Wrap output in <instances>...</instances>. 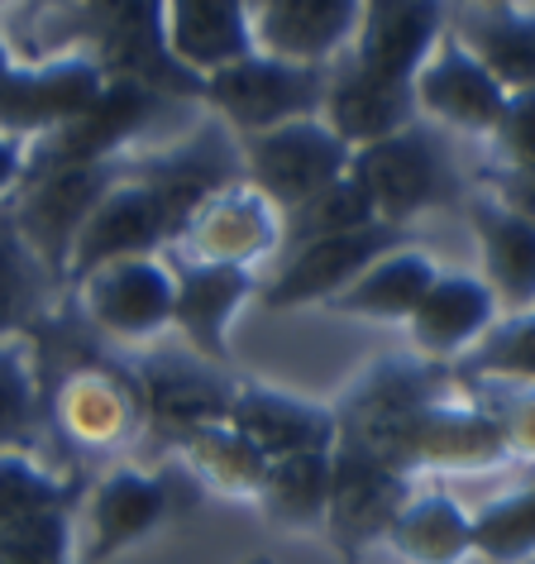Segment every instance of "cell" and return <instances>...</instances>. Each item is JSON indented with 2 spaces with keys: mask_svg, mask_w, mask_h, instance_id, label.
Wrapping results in <instances>:
<instances>
[{
  "mask_svg": "<svg viewBox=\"0 0 535 564\" xmlns=\"http://www.w3.org/2000/svg\"><path fill=\"white\" fill-rule=\"evenodd\" d=\"M326 87H330V67H302L268 58V53H249V58L206 77L201 101L216 110L220 124H230L239 139H249L273 130V124L320 116Z\"/></svg>",
  "mask_w": 535,
  "mask_h": 564,
  "instance_id": "cell-1",
  "label": "cell"
},
{
  "mask_svg": "<svg viewBox=\"0 0 535 564\" xmlns=\"http://www.w3.org/2000/svg\"><path fill=\"white\" fill-rule=\"evenodd\" d=\"M124 173V153L106 163H67L48 173H30L24 187L10 196L20 220V235L30 239L34 259L44 263L53 282H67V259H73L77 230L87 225L96 202L110 192V182Z\"/></svg>",
  "mask_w": 535,
  "mask_h": 564,
  "instance_id": "cell-2",
  "label": "cell"
},
{
  "mask_svg": "<svg viewBox=\"0 0 535 564\" xmlns=\"http://www.w3.org/2000/svg\"><path fill=\"white\" fill-rule=\"evenodd\" d=\"M239 149H244L249 182L277 210H297L302 202H312L316 192L340 182L349 173V159H354V149L320 116L273 124V130H263V134L239 139Z\"/></svg>",
  "mask_w": 535,
  "mask_h": 564,
  "instance_id": "cell-3",
  "label": "cell"
},
{
  "mask_svg": "<svg viewBox=\"0 0 535 564\" xmlns=\"http://www.w3.org/2000/svg\"><path fill=\"white\" fill-rule=\"evenodd\" d=\"M349 173L369 192L373 216L383 225H397V230L426 206H440L449 196V163L426 120L406 124V130L378 139V144L354 149Z\"/></svg>",
  "mask_w": 535,
  "mask_h": 564,
  "instance_id": "cell-4",
  "label": "cell"
},
{
  "mask_svg": "<svg viewBox=\"0 0 535 564\" xmlns=\"http://www.w3.org/2000/svg\"><path fill=\"white\" fill-rule=\"evenodd\" d=\"M106 73L91 58L20 63L10 39L0 34V134L39 139L81 116L106 87Z\"/></svg>",
  "mask_w": 535,
  "mask_h": 564,
  "instance_id": "cell-5",
  "label": "cell"
},
{
  "mask_svg": "<svg viewBox=\"0 0 535 564\" xmlns=\"http://www.w3.org/2000/svg\"><path fill=\"white\" fill-rule=\"evenodd\" d=\"M167 96L153 91L149 82H134V77H110L101 96L73 116L58 130L30 139V173H48V167H67V163H106V159H120L124 144L139 139V130L163 116Z\"/></svg>",
  "mask_w": 535,
  "mask_h": 564,
  "instance_id": "cell-6",
  "label": "cell"
},
{
  "mask_svg": "<svg viewBox=\"0 0 535 564\" xmlns=\"http://www.w3.org/2000/svg\"><path fill=\"white\" fill-rule=\"evenodd\" d=\"M177 312V273L159 253H134L77 282V316L116 340H149Z\"/></svg>",
  "mask_w": 535,
  "mask_h": 564,
  "instance_id": "cell-7",
  "label": "cell"
},
{
  "mask_svg": "<svg viewBox=\"0 0 535 564\" xmlns=\"http://www.w3.org/2000/svg\"><path fill=\"white\" fill-rule=\"evenodd\" d=\"M48 421L77 449H116L144 431V392L134 373L87 359L48 392Z\"/></svg>",
  "mask_w": 535,
  "mask_h": 564,
  "instance_id": "cell-8",
  "label": "cell"
},
{
  "mask_svg": "<svg viewBox=\"0 0 535 564\" xmlns=\"http://www.w3.org/2000/svg\"><path fill=\"white\" fill-rule=\"evenodd\" d=\"M167 239H173V220H167L159 192L124 159V173L110 182V192L96 202L87 225L77 230L73 259H67V282L77 288L96 268H106L116 259H134V253H153Z\"/></svg>",
  "mask_w": 535,
  "mask_h": 564,
  "instance_id": "cell-9",
  "label": "cell"
},
{
  "mask_svg": "<svg viewBox=\"0 0 535 564\" xmlns=\"http://www.w3.org/2000/svg\"><path fill=\"white\" fill-rule=\"evenodd\" d=\"M187 263H239L253 268L263 253L283 249V210L253 187V182H230L216 192L196 216L182 225L173 239Z\"/></svg>",
  "mask_w": 535,
  "mask_h": 564,
  "instance_id": "cell-10",
  "label": "cell"
},
{
  "mask_svg": "<svg viewBox=\"0 0 535 564\" xmlns=\"http://www.w3.org/2000/svg\"><path fill=\"white\" fill-rule=\"evenodd\" d=\"M81 527L77 531V560L81 564H101L110 555H120L124 545L144 541L149 531H159L167 517L177 512L173 498V478H153L144 469H110L96 478V488L87 492L81 507Z\"/></svg>",
  "mask_w": 535,
  "mask_h": 564,
  "instance_id": "cell-11",
  "label": "cell"
},
{
  "mask_svg": "<svg viewBox=\"0 0 535 564\" xmlns=\"http://www.w3.org/2000/svg\"><path fill=\"white\" fill-rule=\"evenodd\" d=\"M402 245L397 225H363V230H345L330 239H312L302 249H287L283 268L273 273V282L263 288L268 306H306V302H330L354 282L363 268L378 263L383 253Z\"/></svg>",
  "mask_w": 535,
  "mask_h": 564,
  "instance_id": "cell-12",
  "label": "cell"
},
{
  "mask_svg": "<svg viewBox=\"0 0 535 564\" xmlns=\"http://www.w3.org/2000/svg\"><path fill=\"white\" fill-rule=\"evenodd\" d=\"M412 91H416V116L426 124L459 130V134H483V139L506 106V87L449 30L435 44L426 67L416 73Z\"/></svg>",
  "mask_w": 535,
  "mask_h": 564,
  "instance_id": "cell-13",
  "label": "cell"
},
{
  "mask_svg": "<svg viewBox=\"0 0 535 564\" xmlns=\"http://www.w3.org/2000/svg\"><path fill=\"white\" fill-rule=\"evenodd\" d=\"M445 30H449L445 0H363L359 34L349 44L345 63L412 87L435 44L445 39Z\"/></svg>",
  "mask_w": 535,
  "mask_h": 564,
  "instance_id": "cell-14",
  "label": "cell"
},
{
  "mask_svg": "<svg viewBox=\"0 0 535 564\" xmlns=\"http://www.w3.org/2000/svg\"><path fill=\"white\" fill-rule=\"evenodd\" d=\"M335 459V478H330V517L326 531L335 535V545L345 555H359L369 541H383L392 517L402 512V502L412 498L406 474L387 469L383 459L363 455V449L335 441L330 449Z\"/></svg>",
  "mask_w": 535,
  "mask_h": 564,
  "instance_id": "cell-15",
  "label": "cell"
},
{
  "mask_svg": "<svg viewBox=\"0 0 535 564\" xmlns=\"http://www.w3.org/2000/svg\"><path fill=\"white\" fill-rule=\"evenodd\" d=\"M359 15L363 0H259L253 48L302 67H335L354 44Z\"/></svg>",
  "mask_w": 535,
  "mask_h": 564,
  "instance_id": "cell-16",
  "label": "cell"
},
{
  "mask_svg": "<svg viewBox=\"0 0 535 564\" xmlns=\"http://www.w3.org/2000/svg\"><path fill=\"white\" fill-rule=\"evenodd\" d=\"M139 392H144V426L163 431L167 441H187L192 431L230 416L234 383H225L201 359L182 355H149L134 369Z\"/></svg>",
  "mask_w": 535,
  "mask_h": 564,
  "instance_id": "cell-17",
  "label": "cell"
},
{
  "mask_svg": "<svg viewBox=\"0 0 535 564\" xmlns=\"http://www.w3.org/2000/svg\"><path fill=\"white\" fill-rule=\"evenodd\" d=\"M502 306L492 297V288L473 273H435L430 292L421 297V306L412 312V345L421 359H435V364H449L459 355L483 340L492 330V316Z\"/></svg>",
  "mask_w": 535,
  "mask_h": 564,
  "instance_id": "cell-18",
  "label": "cell"
},
{
  "mask_svg": "<svg viewBox=\"0 0 535 564\" xmlns=\"http://www.w3.org/2000/svg\"><path fill=\"white\" fill-rule=\"evenodd\" d=\"M163 39L167 53L196 77L259 53L249 0H163Z\"/></svg>",
  "mask_w": 535,
  "mask_h": 564,
  "instance_id": "cell-19",
  "label": "cell"
},
{
  "mask_svg": "<svg viewBox=\"0 0 535 564\" xmlns=\"http://www.w3.org/2000/svg\"><path fill=\"white\" fill-rule=\"evenodd\" d=\"M320 120H326L349 149H363V144H378V139L406 130V124H416L421 116H416V91L406 87V82L373 77L340 58L330 67Z\"/></svg>",
  "mask_w": 535,
  "mask_h": 564,
  "instance_id": "cell-20",
  "label": "cell"
},
{
  "mask_svg": "<svg viewBox=\"0 0 535 564\" xmlns=\"http://www.w3.org/2000/svg\"><path fill=\"white\" fill-rule=\"evenodd\" d=\"M230 426H239L259 445L263 459H283V455H302V449H330L340 435L330 406H312L292 392H273L259 383L234 388L230 402Z\"/></svg>",
  "mask_w": 535,
  "mask_h": 564,
  "instance_id": "cell-21",
  "label": "cell"
},
{
  "mask_svg": "<svg viewBox=\"0 0 535 564\" xmlns=\"http://www.w3.org/2000/svg\"><path fill=\"white\" fill-rule=\"evenodd\" d=\"M469 225L478 235V249H483V282L502 312L535 306V220L516 216L498 196H473Z\"/></svg>",
  "mask_w": 535,
  "mask_h": 564,
  "instance_id": "cell-22",
  "label": "cell"
},
{
  "mask_svg": "<svg viewBox=\"0 0 535 564\" xmlns=\"http://www.w3.org/2000/svg\"><path fill=\"white\" fill-rule=\"evenodd\" d=\"M449 34L506 91H535V10L531 6H459V15H449Z\"/></svg>",
  "mask_w": 535,
  "mask_h": 564,
  "instance_id": "cell-23",
  "label": "cell"
},
{
  "mask_svg": "<svg viewBox=\"0 0 535 564\" xmlns=\"http://www.w3.org/2000/svg\"><path fill=\"white\" fill-rule=\"evenodd\" d=\"M249 292H253V273L239 263H187L177 273L173 321L206 364L225 359V330H230L239 302H244Z\"/></svg>",
  "mask_w": 535,
  "mask_h": 564,
  "instance_id": "cell-24",
  "label": "cell"
},
{
  "mask_svg": "<svg viewBox=\"0 0 535 564\" xmlns=\"http://www.w3.org/2000/svg\"><path fill=\"white\" fill-rule=\"evenodd\" d=\"M330 449H302V455L268 459L263 484H259V507H263V517L273 521V527H283V531L326 527V517H330V478H335Z\"/></svg>",
  "mask_w": 535,
  "mask_h": 564,
  "instance_id": "cell-25",
  "label": "cell"
},
{
  "mask_svg": "<svg viewBox=\"0 0 535 564\" xmlns=\"http://www.w3.org/2000/svg\"><path fill=\"white\" fill-rule=\"evenodd\" d=\"M383 541L406 564H459L473 550V517L445 492H412Z\"/></svg>",
  "mask_w": 535,
  "mask_h": 564,
  "instance_id": "cell-26",
  "label": "cell"
},
{
  "mask_svg": "<svg viewBox=\"0 0 535 564\" xmlns=\"http://www.w3.org/2000/svg\"><path fill=\"white\" fill-rule=\"evenodd\" d=\"M435 282V263L421 249H392L378 263L349 282L340 297H330L335 312L349 316H373V321H412L421 297Z\"/></svg>",
  "mask_w": 535,
  "mask_h": 564,
  "instance_id": "cell-27",
  "label": "cell"
},
{
  "mask_svg": "<svg viewBox=\"0 0 535 564\" xmlns=\"http://www.w3.org/2000/svg\"><path fill=\"white\" fill-rule=\"evenodd\" d=\"M177 449H182V459H187L192 478H201V484H216L220 492L259 498V484H263L268 459L259 455V445H253L244 431L230 426V416L210 421V426H201V431H192Z\"/></svg>",
  "mask_w": 535,
  "mask_h": 564,
  "instance_id": "cell-28",
  "label": "cell"
},
{
  "mask_svg": "<svg viewBox=\"0 0 535 564\" xmlns=\"http://www.w3.org/2000/svg\"><path fill=\"white\" fill-rule=\"evenodd\" d=\"M48 416L44 369L34 359V340L24 330L0 335V449H20Z\"/></svg>",
  "mask_w": 535,
  "mask_h": 564,
  "instance_id": "cell-29",
  "label": "cell"
},
{
  "mask_svg": "<svg viewBox=\"0 0 535 564\" xmlns=\"http://www.w3.org/2000/svg\"><path fill=\"white\" fill-rule=\"evenodd\" d=\"M44 282H53V278L44 273V263L34 259L30 239L20 235L15 206L0 202V335H15L39 316Z\"/></svg>",
  "mask_w": 535,
  "mask_h": 564,
  "instance_id": "cell-30",
  "label": "cell"
},
{
  "mask_svg": "<svg viewBox=\"0 0 535 564\" xmlns=\"http://www.w3.org/2000/svg\"><path fill=\"white\" fill-rule=\"evenodd\" d=\"M373 202L359 187L354 173H345L340 182H330L326 192H316L312 202H302L297 210H283V249H302L312 239H330L345 230H363L373 225Z\"/></svg>",
  "mask_w": 535,
  "mask_h": 564,
  "instance_id": "cell-31",
  "label": "cell"
},
{
  "mask_svg": "<svg viewBox=\"0 0 535 564\" xmlns=\"http://www.w3.org/2000/svg\"><path fill=\"white\" fill-rule=\"evenodd\" d=\"M463 378H492V383H535V306L492 321V330L469 355H459Z\"/></svg>",
  "mask_w": 535,
  "mask_h": 564,
  "instance_id": "cell-32",
  "label": "cell"
},
{
  "mask_svg": "<svg viewBox=\"0 0 535 564\" xmlns=\"http://www.w3.org/2000/svg\"><path fill=\"white\" fill-rule=\"evenodd\" d=\"M0 564H77L73 512L39 507V512L0 527Z\"/></svg>",
  "mask_w": 535,
  "mask_h": 564,
  "instance_id": "cell-33",
  "label": "cell"
},
{
  "mask_svg": "<svg viewBox=\"0 0 535 564\" xmlns=\"http://www.w3.org/2000/svg\"><path fill=\"white\" fill-rule=\"evenodd\" d=\"M473 550L498 564H521L535 555V478L473 517Z\"/></svg>",
  "mask_w": 535,
  "mask_h": 564,
  "instance_id": "cell-34",
  "label": "cell"
},
{
  "mask_svg": "<svg viewBox=\"0 0 535 564\" xmlns=\"http://www.w3.org/2000/svg\"><path fill=\"white\" fill-rule=\"evenodd\" d=\"M73 484H63L53 469L30 459L24 449H0V527L39 512V507H67Z\"/></svg>",
  "mask_w": 535,
  "mask_h": 564,
  "instance_id": "cell-35",
  "label": "cell"
},
{
  "mask_svg": "<svg viewBox=\"0 0 535 564\" xmlns=\"http://www.w3.org/2000/svg\"><path fill=\"white\" fill-rule=\"evenodd\" d=\"M488 144H492V173L535 163V91H506V106L498 124L488 130Z\"/></svg>",
  "mask_w": 535,
  "mask_h": 564,
  "instance_id": "cell-36",
  "label": "cell"
},
{
  "mask_svg": "<svg viewBox=\"0 0 535 564\" xmlns=\"http://www.w3.org/2000/svg\"><path fill=\"white\" fill-rule=\"evenodd\" d=\"M488 187L502 206H512L516 216L535 220V163L526 167H502V173H488Z\"/></svg>",
  "mask_w": 535,
  "mask_h": 564,
  "instance_id": "cell-37",
  "label": "cell"
},
{
  "mask_svg": "<svg viewBox=\"0 0 535 564\" xmlns=\"http://www.w3.org/2000/svg\"><path fill=\"white\" fill-rule=\"evenodd\" d=\"M30 177V139L0 134V202H10Z\"/></svg>",
  "mask_w": 535,
  "mask_h": 564,
  "instance_id": "cell-38",
  "label": "cell"
},
{
  "mask_svg": "<svg viewBox=\"0 0 535 564\" xmlns=\"http://www.w3.org/2000/svg\"><path fill=\"white\" fill-rule=\"evenodd\" d=\"M459 6H521V0H459Z\"/></svg>",
  "mask_w": 535,
  "mask_h": 564,
  "instance_id": "cell-39",
  "label": "cell"
},
{
  "mask_svg": "<svg viewBox=\"0 0 535 564\" xmlns=\"http://www.w3.org/2000/svg\"><path fill=\"white\" fill-rule=\"evenodd\" d=\"M39 6H77V0H39Z\"/></svg>",
  "mask_w": 535,
  "mask_h": 564,
  "instance_id": "cell-40",
  "label": "cell"
},
{
  "mask_svg": "<svg viewBox=\"0 0 535 564\" xmlns=\"http://www.w3.org/2000/svg\"><path fill=\"white\" fill-rule=\"evenodd\" d=\"M6 6H20V0H0V10H6Z\"/></svg>",
  "mask_w": 535,
  "mask_h": 564,
  "instance_id": "cell-41",
  "label": "cell"
},
{
  "mask_svg": "<svg viewBox=\"0 0 535 564\" xmlns=\"http://www.w3.org/2000/svg\"><path fill=\"white\" fill-rule=\"evenodd\" d=\"M521 6H531V10H535V0H521Z\"/></svg>",
  "mask_w": 535,
  "mask_h": 564,
  "instance_id": "cell-42",
  "label": "cell"
},
{
  "mask_svg": "<svg viewBox=\"0 0 535 564\" xmlns=\"http://www.w3.org/2000/svg\"><path fill=\"white\" fill-rule=\"evenodd\" d=\"M521 564H535V555H531V560H521Z\"/></svg>",
  "mask_w": 535,
  "mask_h": 564,
  "instance_id": "cell-43",
  "label": "cell"
},
{
  "mask_svg": "<svg viewBox=\"0 0 535 564\" xmlns=\"http://www.w3.org/2000/svg\"><path fill=\"white\" fill-rule=\"evenodd\" d=\"M249 564H268V560H249Z\"/></svg>",
  "mask_w": 535,
  "mask_h": 564,
  "instance_id": "cell-44",
  "label": "cell"
},
{
  "mask_svg": "<svg viewBox=\"0 0 535 564\" xmlns=\"http://www.w3.org/2000/svg\"><path fill=\"white\" fill-rule=\"evenodd\" d=\"M253 6H259V0H249V10H253Z\"/></svg>",
  "mask_w": 535,
  "mask_h": 564,
  "instance_id": "cell-45",
  "label": "cell"
}]
</instances>
